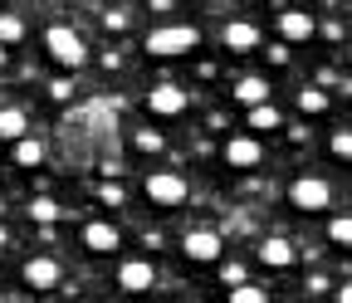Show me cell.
Instances as JSON below:
<instances>
[{
	"mask_svg": "<svg viewBox=\"0 0 352 303\" xmlns=\"http://www.w3.org/2000/svg\"><path fill=\"white\" fill-rule=\"evenodd\" d=\"M328 293H333V303H352V279H342V284H333Z\"/></svg>",
	"mask_w": 352,
	"mask_h": 303,
	"instance_id": "cell-31",
	"label": "cell"
},
{
	"mask_svg": "<svg viewBox=\"0 0 352 303\" xmlns=\"http://www.w3.org/2000/svg\"><path fill=\"white\" fill-rule=\"evenodd\" d=\"M284 196H289V205H294L298 215H323V210H333V181L318 177V171H303V177H294Z\"/></svg>",
	"mask_w": 352,
	"mask_h": 303,
	"instance_id": "cell-3",
	"label": "cell"
},
{
	"mask_svg": "<svg viewBox=\"0 0 352 303\" xmlns=\"http://www.w3.org/2000/svg\"><path fill=\"white\" fill-rule=\"evenodd\" d=\"M20 284L30 293H54V289H64V265L54 254H34V259L20 265Z\"/></svg>",
	"mask_w": 352,
	"mask_h": 303,
	"instance_id": "cell-6",
	"label": "cell"
},
{
	"mask_svg": "<svg viewBox=\"0 0 352 303\" xmlns=\"http://www.w3.org/2000/svg\"><path fill=\"white\" fill-rule=\"evenodd\" d=\"M328 289H333V279H328V274H308V284H303V293H308V298H318V293H328Z\"/></svg>",
	"mask_w": 352,
	"mask_h": 303,
	"instance_id": "cell-30",
	"label": "cell"
},
{
	"mask_svg": "<svg viewBox=\"0 0 352 303\" xmlns=\"http://www.w3.org/2000/svg\"><path fill=\"white\" fill-rule=\"evenodd\" d=\"M44 54H50V64H59L64 74H78L88 64V39L69 25H50L44 30Z\"/></svg>",
	"mask_w": 352,
	"mask_h": 303,
	"instance_id": "cell-2",
	"label": "cell"
},
{
	"mask_svg": "<svg viewBox=\"0 0 352 303\" xmlns=\"http://www.w3.org/2000/svg\"><path fill=\"white\" fill-rule=\"evenodd\" d=\"M254 259L264 269H294L298 265V245L289 235H264V240H254Z\"/></svg>",
	"mask_w": 352,
	"mask_h": 303,
	"instance_id": "cell-8",
	"label": "cell"
},
{
	"mask_svg": "<svg viewBox=\"0 0 352 303\" xmlns=\"http://www.w3.org/2000/svg\"><path fill=\"white\" fill-rule=\"evenodd\" d=\"M127 142H132V152H142V157H162L166 152V137L157 133V127H132Z\"/></svg>",
	"mask_w": 352,
	"mask_h": 303,
	"instance_id": "cell-19",
	"label": "cell"
},
{
	"mask_svg": "<svg viewBox=\"0 0 352 303\" xmlns=\"http://www.w3.org/2000/svg\"><path fill=\"white\" fill-rule=\"evenodd\" d=\"M323 235H328V245H333V249H352V215H333Z\"/></svg>",
	"mask_w": 352,
	"mask_h": 303,
	"instance_id": "cell-22",
	"label": "cell"
},
{
	"mask_svg": "<svg viewBox=\"0 0 352 303\" xmlns=\"http://www.w3.org/2000/svg\"><path fill=\"white\" fill-rule=\"evenodd\" d=\"M6 64H10V49H6V45H0V69H6Z\"/></svg>",
	"mask_w": 352,
	"mask_h": 303,
	"instance_id": "cell-32",
	"label": "cell"
},
{
	"mask_svg": "<svg viewBox=\"0 0 352 303\" xmlns=\"http://www.w3.org/2000/svg\"><path fill=\"white\" fill-rule=\"evenodd\" d=\"M259 49H264V59H270L274 69H284V64H289V45H284V39H279V45H259Z\"/></svg>",
	"mask_w": 352,
	"mask_h": 303,
	"instance_id": "cell-29",
	"label": "cell"
},
{
	"mask_svg": "<svg viewBox=\"0 0 352 303\" xmlns=\"http://www.w3.org/2000/svg\"><path fill=\"white\" fill-rule=\"evenodd\" d=\"M113 284H118V293H132V298H138V293H152L157 289V265H152V259H122V265H118V274H113Z\"/></svg>",
	"mask_w": 352,
	"mask_h": 303,
	"instance_id": "cell-7",
	"label": "cell"
},
{
	"mask_svg": "<svg viewBox=\"0 0 352 303\" xmlns=\"http://www.w3.org/2000/svg\"><path fill=\"white\" fill-rule=\"evenodd\" d=\"M25 133H30V113L15 108V103H10V108H0V142H20Z\"/></svg>",
	"mask_w": 352,
	"mask_h": 303,
	"instance_id": "cell-17",
	"label": "cell"
},
{
	"mask_svg": "<svg viewBox=\"0 0 352 303\" xmlns=\"http://www.w3.org/2000/svg\"><path fill=\"white\" fill-rule=\"evenodd\" d=\"M142 196L157 205V210H182L186 201H191V186H186V177L182 171H152V177L142 181Z\"/></svg>",
	"mask_w": 352,
	"mask_h": 303,
	"instance_id": "cell-4",
	"label": "cell"
},
{
	"mask_svg": "<svg viewBox=\"0 0 352 303\" xmlns=\"http://www.w3.org/2000/svg\"><path fill=\"white\" fill-rule=\"evenodd\" d=\"M347 59H352V45H347Z\"/></svg>",
	"mask_w": 352,
	"mask_h": 303,
	"instance_id": "cell-34",
	"label": "cell"
},
{
	"mask_svg": "<svg viewBox=\"0 0 352 303\" xmlns=\"http://www.w3.org/2000/svg\"><path fill=\"white\" fill-rule=\"evenodd\" d=\"M127 25H132V15H127V10H103V30H113V34H122Z\"/></svg>",
	"mask_w": 352,
	"mask_h": 303,
	"instance_id": "cell-28",
	"label": "cell"
},
{
	"mask_svg": "<svg viewBox=\"0 0 352 303\" xmlns=\"http://www.w3.org/2000/svg\"><path fill=\"white\" fill-rule=\"evenodd\" d=\"M94 196H98V201H103L108 210H118V205L127 201V191H122V186H118L113 177H108V181H98V186H94Z\"/></svg>",
	"mask_w": 352,
	"mask_h": 303,
	"instance_id": "cell-26",
	"label": "cell"
},
{
	"mask_svg": "<svg viewBox=\"0 0 352 303\" xmlns=\"http://www.w3.org/2000/svg\"><path fill=\"white\" fill-rule=\"evenodd\" d=\"M186 108H191V93L182 83H157V89H147V113L152 117H182Z\"/></svg>",
	"mask_w": 352,
	"mask_h": 303,
	"instance_id": "cell-11",
	"label": "cell"
},
{
	"mask_svg": "<svg viewBox=\"0 0 352 303\" xmlns=\"http://www.w3.org/2000/svg\"><path fill=\"white\" fill-rule=\"evenodd\" d=\"M50 98H54V103H74V98H78L74 74H54V78H50Z\"/></svg>",
	"mask_w": 352,
	"mask_h": 303,
	"instance_id": "cell-25",
	"label": "cell"
},
{
	"mask_svg": "<svg viewBox=\"0 0 352 303\" xmlns=\"http://www.w3.org/2000/svg\"><path fill=\"white\" fill-rule=\"evenodd\" d=\"M245 127H254V137H264L274 127H284V113L274 103H254V108H245Z\"/></svg>",
	"mask_w": 352,
	"mask_h": 303,
	"instance_id": "cell-16",
	"label": "cell"
},
{
	"mask_svg": "<svg viewBox=\"0 0 352 303\" xmlns=\"http://www.w3.org/2000/svg\"><path fill=\"white\" fill-rule=\"evenodd\" d=\"M25 215H30V221H34L39 230H44V225H50V230H54V225L64 221V215H69V205H59L54 196H34V201L25 205Z\"/></svg>",
	"mask_w": 352,
	"mask_h": 303,
	"instance_id": "cell-15",
	"label": "cell"
},
{
	"mask_svg": "<svg viewBox=\"0 0 352 303\" xmlns=\"http://www.w3.org/2000/svg\"><path fill=\"white\" fill-rule=\"evenodd\" d=\"M230 303H270V289L254 284V279H245V284L230 289Z\"/></svg>",
	"mask_w": 352,
	"mask_h": 303,
	"instance_id": "cell-24",
	"label": "cell"
},
{
	"mask_svg": "<svg viewBox=\"0 0 352 303\" xmlns=\"http://www.w3.org/2000/svg\"><path fill=\"white\" fill-rule=\"evenodd\" d=\"M270 78L264 74H245V78H235V89H230V98L240 103V108H254V103H270Z\"/></svg>",
	"mask_w": 352,
	"mask_h": 303,
	"instance_id": "cell-14",
	"label": "cell"
},
{
	"mask_svg": "<svg viewBox=\"0 0 352 303\" xmlns=\"http://www.w3.org/2000/svg\"><path fill=\"white\" fill-rule=\"evenodd\" d=\"M245 279H250V269L240 265V259H226V265H220V284L235 289V284H245Z\"/></svg>",
	"mask_w": 352,
	"mask_h": 303,
	"instance_id": "cell-27",
	"label": "cell"
},
{
	"mask_svg": "<svg viewBox=\"0 0 352 303\" xmlns=\"http://www.w3.org/2000/svg\"><path fill=\"white\" fill-rule=\"evenodd\" d=\"M264 45V34L254 20H226L220 25V49H230V54H259Z\"/></svg>",
	"mask_w": 352,
	"mask_h": 303,
	"instance_id": "cell-10",
	"label": "cell"
},
{
	"mask_svg": "<svg viewBox=\"0 0 352 303\" xmlns=\"http://www.w3.org/2000/svg\"><path fill=\"white\" fill-rule=\"evenodd\" d=\"M25 39V15H15V10H0V45H20Z\"/></svg>",
	"mask_w": 352,
	"mask_h": 303,
	"instance_id": "cell-21",
	"label": "cell"
},
{
	"mask_svg": "<svg viewBox=\"0 0 352 303\" xmlns=\"http://www.w3.org/2000/svg\"><path fill=\"white\" fill-rule=\"evenodd\" d=\"M220 157H226L230 171H254V166H264V142H259L254 133H235Z\"/></svg>",
	"mask_w": 352,
	"mask_h": 303,
	"instance_id": "cell-9",
	"label": "cell"
},
{
	"mask_svg": "<svg viewBox=\"0 0 352 303\" xmlns=\"http://www.w3.org/2000/svg\"><path fill=\"white\" fill-rule=\"evenodd\" d=\"M314 34H318V20H314V10H303V5H294V10H279V39H284V45H308Z\"/></svg>",
	"mask_w": 352,
	"mask_h": 303,
	"instance_id": "cell-13",
	"label": "cell"
},
{
	"mask_svg": "<svg viewBox=\"0 0 352 303\" xmlns=\"http://www.w3.org/2000/svg\"><path fill=\"white\" fill-rule=\"evenodd\" d=\"M171 303H191V298H171Z\"/></svg>",
	"mask_w": 352,
	"mask_h": 303,
	"instance_id": "cell-33",
	"label": "cell"
},
{
	"mask_svg": "<svg viewBox=\"0 0 352 303\" xmlns=\"http://www.w3.org/2000/svg\"><path fill=\"white\" fill-rule=\"evenodd\" d=\"M294 98H298V113H308V117H318V113L333 108L328 89H318V83H303V89H294Z\"/></svg>",
	"mask_w": 352,
	"mask_h": 303,
	"instance_id": "cell-18",
	"label": "cell"
},
{
	"mask_svg": "<svg viewBox=\"0 0 352 303\" xmlns=\"http://www.w3.org/2000/svg\"><path fill=\"white\" fill-rule=\"evenodd\" d=\"M15 147V166H25V171H34V166H44V142L39 137H20V142H10Z\"/></svg>",
	"mask_w": 352,
	"mask_h": 303,
	"instance_id": "cell-20",
	"label": "cell"
},
{
	"mask_svg": "<svg viewBox=\"0 0 352 303\" xmlns=\"http://www.w3.org/2000/svg\"><path fill=\"white\" fill-rule=\"evenodd\" d=\"M78 245H83L88 254H118V249H122V230H118L113 221H83Z\"/></svg>",
	"mask_w": 352,
	"mask_h": 303,
	"instance_id": "cell-12",
	"label": "cell"
},
{
	"mask_svg": "<svg viewBox=\"0 0 352 303\" xmlns=\"http://www.w3.org/2000/svg\"><path fill=\"white\" fill-rule=\"evenodd\" d=\"M142 49L152 59H186L201 49V30L196 25H157V30H147Z\"/></svg>",
	"mask_w": 352,
	"mask_h": 303,
	"instance_id": "cell-1",
	"label": "cell"
},
{
	"mask_svg": "<svg viewBox=\"0 0 352 303\" xmlns=\"http://www.w3.org/2000/svg\"><path fill=\"white\" fill-rule=\"evenodd\" d=\"M176 249H182V259H191V265H220L226 235L210 230V225H196V230H186L182 240H176Z\"/></svg>",
	"mask_w": 352,
	"mask_h": 303,
	"instance_id": "cell-5",
	"label": "cell"
},
{
	"mask_svg": "<svg viewBox=\"0 0 352 303\" xmlns=\"http://www.w3.org/2000/svg\"><path fill=\"white\" fill-rule=\"evenodd\" d=\"M328 152L342 166H352V127H333V133H328Z\"/></svg>",
	"mask_w": 352,
	"mask_h": 303,
	"instance_id": "cell-23",
	"label": "cell"
}]
</instances>
